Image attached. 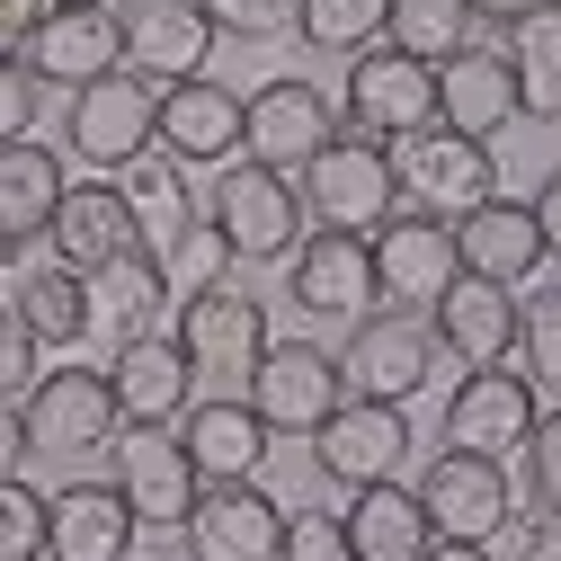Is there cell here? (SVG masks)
Returning <instances> with one entry per match:
<instances>
[{
	"label": "cell",
	"mask_w": 561,
	"mask_h": 561,
	"mask_svg": "<svg viewBox=\"0 0 561 561\" xmlns=\"http://www.w3.org/2000/svg\"><path fill=\"white\" fill-rule=\"evenodd\" d=\"M205 224L224 232L232 259H295L304 241V196L295 170H267V161H224L215 196H205Z\"/></svg>",
	"instance_id": "3957f363"
},
{
	"label": "cell",
	"mask_w": 561,
	"mask_h": 561,
	"mask_svg": "<svg viewBox=\"0 0 561 561\" xmlns=\"http://www.w3.org/2000/svg\"><path fill=\"white\" fill-rule=\"evenodd\" d=\"M144 517L125 508L116 481H62L45 490V561H134Z\"/></svg>",
	"instance_id": "ac0fdd59"
},
{
	"label": "cell",
	"mask_w": 561,
	"mask_h": 561,
	"mask_svg": "<svg viewBox=\"0 0 561 561\" xmlns=\"http://www.w3.org/2000/svg\"><path fill=\"white\" fill-rule=\"evenodd\" d=\"M0 561H45V490L36 481H0Z\"/></svg>",
	"instance_id": "8d00e7d4"
},
{
	"label": "cell",
	"mask_w": 561,
	"mask_h": 561,
	"mask_svg": "<svg viewBox=\"0 0 561 561\" xmlns=\"http://www.w3.org/2000/svg\"><path fill=\"white\" fill-rule=\"evenodd\" d=\"M36 19H45V0H0V54H27Z\"/></svg>",
	"instance_id": "bcb514c9"
},
{
	"label": "cell",
	"mask_w": 561,
	"mask_h": 561,
	"mask_svg": "<svg viewBox=\"0 0 561 561\" xmlns=\"http://www.w3.org/2000/svg\"><path fill=\"white\" fill-rule=\"evenodd\" d=\"M383 45L410 62H446L472 45V10L463 0H383Z\"/></svg>",
	"instance_id": "836d02e7"
},
{
	"label": "cell",
	"mask_w": 561,
	"mask_h": 561,
	"mask_svg": "<svg viewBox=\"0 0 561 561\" xmlns=\"http://www.w3.org/2000/svg\"><path fill=\"white\" fill-rule=\"evenodd\" d=\"M45 241H54V259H62V267H81V276H90V267H107V259H125V250H134V215H125L116 179H81V187H62Z\"/></svg>",
	"instance_id": "f1b7e54d"
},
{
	"label": "cell",
	"mask_w": 561,
	"mask_h": 561,
	"mask_svg": "<svg viewBox=\"0 0 561 561\" xmlns=\"http://www.w3.org/2000/svg\"><path fill=\"white\" fill-rule=\"evenodd\" d=\"M526 205H535V232H543V259H561V170H552V179H543V187H535Z\"/></svg>",
	"instance_id": "7dc6e473"
},
{
	"label": "cell",
	"mask_w": 561,
	"mask_h": 561,
	"mask_svg": "<svg viewBox=\"0 0 561 561\" xmlns=\"http://www.w3.org/2000/svg\"><path fill=\"white\" fill-rule=\"evenodd\" d=\"M179 535H187V561H276L286 508L259 481H205L179 517Z\"/></svg>",
	"instance_id": "7c38bea8"
},
{
	"label": "cell",
	"mask_w": 561,
	"mask_h": 561,
	"mask_svg": "<svg viewBox=\"0 0 561 561\" xmlns=\"http://www.w3.org/2000/svg\"><path fill=\"white\" fill-rule=\"evenodd\" d=\"M152 125H161V90L144 72H99L72 90V116H62V144H72L90 170H125L152 152Z\"/></svg>",
	"instance_id": "8992f818"
},
{
	"label": "cell",
	"mask_w": 561,
	"mask_h": 561,
	"mask_svg": "<svg viewBox=\"0 0 561 561\" xmlns=\"http://www.w3.org/2000/svg\"><path fill=\"white\" fill-rule=\"evenodd\" d=\"M205 19H215V36H276V27H295V0H205Z\"/></svg>",
	"instance_id": "ee69618b"
},
{
	"label": "cell",
	"mask_w": 561,
	"mask_h": 561,
	"mask_svg": "<svg viewBox=\"0 0 561 561\" xmlns=\"http://www.w3.org/2000/svg\"><path fill=\"white\" fill-rule=\"evenodd\" d=\"M27 455H36V437H27V410H19V401H0V481H10Z\"/></svg>",
	"instance_id": "f6af8a7d"
},
{
	"label": "cell",
	"mask_w": 561,
	"mask_h": 561,
	"mask_svg": "<svg viewBox=\"0 0 561 561\" xmlns=\"http://www.w3.org/2000/svg\"><path fill=\"white\" fill-rule=\"evenodd\" d=\"M187 357H196V375L205 366H259V347H267V304L250 295V286H205V295H179V330H170Z\"/></svg>",
	"instance_id": "603a6c76"
},
{
	"label": "cell",
	"mask_w": 561,
	"mask_h": 561,
	"mask_svg": "<svg viewBox=\"0 0 561 561\" xmlns=\"http://www.w3.org/2000/svg\"><path fill=\"white\" fill-rule=\"evenodd\" d=\"M508 81H517V116H552L561 125V10H526L508 27Z\"/></svg>",
	"instance_id": "d6a6232c"
},
{
	"label": "cell",
	"mask_w": 561,
	"mask_h": 561,
	"mask_svg": "<svg viewBox=\"0 0 561 561\" xmlns=\"http://www.w3.org/2000/svg\"><path fill=\"white\" fill-rule=\"evenodd\" d=\"M286 295L304 321H366L383 295H375V250L366 232H304L295 259H286Z\"/></svg>",
	"instance_id": "30bf717a"
},
{
	"label": "cell",
	"mask_w": 561,
	"mask_h": 561,
	"mask_svg": "<svg viewBox=\"0 0 561 561\" xmlns=\"http://www.w3.org/2000/svg\"><path fill=\"white\" fill-rule=\"evenodd\" d=\"M410 490H419V508H428V526H437L446 543H490V535L517 517V481H508L500 455H463V446H446Z\"/></svg>",
	"instance_id": "ba28073f"
},
{
	"label": "cell",
	"mask_w": 561,
	"mask_h": 561,
	"mask_svg": "<svg viewBox=\"0 0 561 561\" xmlns=\"http://www.w3.org/2000/svg\"><path fill=\"white\" fill-rule=\"evenodd\" d=\"M490 543H500V561H561V508H526V517H508Z\"/></svg>",
	"instance_id": "b9f144b4"
},
{
	"label": "cell",
	"mask_w": 561,
	"mask_h": 561,
	"mask_svg": "<svg viewBox=\"0 0 561 561\" xmlns=\"http://www.w3.org/2000/svg\"><path fill=\"white\" fill-rule=\"evenodd\" d=\"M437 357L463 366H508L517 357V286H490V276H455V286L428 304Z\"/></svg>",
	"instance_id": "44dd1931"
},
{
	"label": "cell",
	"mask_w": 561,
	"mask_h": 561,
	"mask_svg": "<svg viewBox=\"0 0 561 561\" xmlns=\"http://www.w3.org/2000/svg\"><path fill=\"white\" fill-rule=\"evenodd\" d=\"M152 152H170L179 170L241 161V90H224V81H170L161 90V125H152Z\"/></svg>",
	"instance_id": "d6986e66"
},
{
	"label": "cell",
	"mask_w": 561,
	"mask_h": 561,
	"mask_svg": "<svg viewBox=\"0 0 561 561\" xmlns=\"http://www.w3.org/2000/svg\"><path fill=\"white\" fill-rule=\"evenodd\" d=\"M107 392H116V419L125 428H170V419H187L196 401V357L179 339H125L116 366H107Z\"/></svg>",
	"instance_id": "ffe728a7"
},
{
	"label": "cell",
	"mask_w": 561,
	"mask_h": 561,
	"mask_svg": "<svg viewBox=\"0 0 561 561\" xmlns=\"http://www.w3.org/2000/svg\"><path fill=\"white\" fill-rule=\"evenodd\" d=\"M366 250H375V295L383 304H437L455 276H463V259H455V224H437V215H383L375 232H366Z\"/></svg>",
	"instance_id": "9a60e30c"
},
{
	"label": "cell",
	"mask_w": 561,
	"mask_h": 561,
	"mask_svg": "<svg viewBox=\"0 0 561 561\" xmlns=\"http://www.w3.org/2000/svg\"><path fill=\"white\" fill-rule=\"evenodd\" d=\"M295 36L312 54H366L383 45V0H295Z\"/></svg>",
	"instance_id": "e575fe53"
},
{
	"label": "cell",
	"mask_w": 561,
	"mask_h": 561,
	"mask_svg": "<svg viewBox=\"0 0 561 561\" xmlns=\"http://www.w3.org/2000/svg\"><path fill=\"white\" fill-rule=\"evenodd\" d=\"M27 72L45 90H81L99 72H125V36H116V10H45L36 36H27Z\"/></svg>",
	"instance_id": "7402d4cb"
},
{
	"label": "cell",
	"mask_w": 561,
	"mask_h": 561,
	"mask_svg": "<svg viewBox=\"0 0 561 561\" xmlns=\"http://www.w3.org/2000/svg\"><path fill=\"white\" fill-rule=\"evenodd\" d=\"M517 347H526V383L561 392V286H543V295L517 304Z\"/></svg>",
	"instance_id": "d590c367"
},
{
	"label": "cell",
	"mask_w": 561,
	"mask_h": 561,
	"mask_svg": "<svg viewBox=\"0 0 561 561\" xmlns=\"http://www.w3.org/2000/svg\"><path fill=\"white\" fill-rule=\"evenodd\" d=\"M116 36H125V72H144L152 90L205 81V54H215L205 0H116Z\"/></svg>",
	"instance_id": "8fae6325"
},
{
	"label": "cell",
	"mask_w": 561,
	"mask_h": 561,
	"mask_svg": "<svg viewBox=\"0 0 561 561\" xmlns=\"http://www.w3.org/2000/svg\"><path fill=\"white\" fill-rule=\"evenodd\" d=\"M419 428L401 419V401H357L347 392L321 428H312V463L339 481V490H366V481H401Z\"/></svg>",
	"instance_id": "9c48e42d"
},
{
	"label": "cell",
	"mask_w": 561,
	"mask_h": 561,
	"mask_svg": "<svg viewBox=\"0 0 561 561\" xmlns=\"http://www.w3.org/2000/svg\"><path fill=\"white\" fill-rule=\"evenodd\" d=\"M62 152L54 144H0V267H19L27 259V241H45V224H54V205H62Z\"/></svg>",
	"instance_id": "484cf974"
},
{
	"label": "cell",
	"mask_w": 561,
	"mask_h": 561,
	"mask_svg": "<svg viewBox=\"0 0 561 561\" xmlns=\"http://www.w3.org/2000/svg\"><path fill=\"white\" fill-rule=\"evenodd\" d=\"M45 10H99V0H45Z\"/></svg>",
	"instance_id": "f907efd6"
},
{
	"label": "cell",
	"mask_w": 561,
	"mask_h": 561,
	"mask_svg": "<svg viewBox=\"0 0 561 561\" xmlns=\"http://www.w3.org/2000/svg\"><path fill=\"white\" fill-rule=\"evenodd\" d=\"M455 259L463 276H490V286H526L543 267V232L526 196H481L472 215H455Z\"/></svg>",
	"instance_id": "cb8c5ba5"
},
{
	"label": "cell",
	"mask_w": 561,
	"mask_h": 561,
	"mask_svg": "<svg viewBox=\"0 0 561 561\" xmlns=\"http://www.w3.org/2000/svg\"><path fill=\"white\" fill-rule=\"evenodd\" d=\"M339 375H347V392H357V401H410L419 383L437 375V330H428V312L375 304L366 321H347Z\"/></svg>",
	"instance_id": "277c9868"
},
{
	"label": "cell",
	"mask_w": 561,
	"mask_h": 561,
	"mask_svg": "<svg viewBox=\"0 0 561 561\" xmlns=\"http://www.w3.org/2000/svg\"><path fill=\"white\" fill-rule=\"evenodd\" d=\"M295 196H304V215L330 224V232H375L383 215H401L392 144H375V134H357V125H339L330 144L295 170Z\"/></svg>",
	"instance_id": "6da1fadb"
},
{
	"label": "cell",
	"mask_w": 561,
	"mask_h": 561,
	"mask_svg": "<svg viewBox=\"0 0 561 561\" xmlns=\"http://www.w3.org/2000/svg\"><path fill=\"white\" fill-rule=\"evenodd\" d=\"M419 561H500V552H490V543H446V535H437Z\"/></svg>",
	"instance_id": "681fc988"
},
{
	"label": "cell",
	"mask_w": 561,
	"mask_h": 561,
	"mask_svg": "<svg viewBox=\"0 0 561 561\" xmlns=\"http://www.w3.org/2000/svg\"><path fill=\"white\" fill-rule=\"evenodd\" d=\"M552 10H561V0H552Z\"/></svg>",
	"instance_id": "816d5d0a"
},
{
	"label": "cell",
	"mask_w": 561,
	"mask_h": 561,
	"mask_svg": "<svg viewBox=\"0 0 561 561\" xmlns=\"http://www.w3.org/2000/svg\"><path fill=\"white\" fill-rule=\"evenodd\" d=\"M224 267H232L224 232H215V224H196V232L161 259V286H170V295H205V286H224Z\"/></svg>",
	"instance_id": "74e56055"
},
{
	"label": "cell",
	"mask_w": 561,
	"mask_h": 561,
	"mask_svg": "<svg viewBox=\"0 0 561 561\" xmlns=\"http://www.w3.org/2000/svg\"><path fill=\"white\" fill-rule=\"evenodd\" d=\"M116 196H125V215H134V250H144L152 267L205 224V205H196V187H187V170H179L170 152L125 161V170H116Z\"/></svg>",
	"instance_id": "d4e9b609"
},
{
	"label": "cell",
	"mask_w": 561,
	"mask_h": 561,
	"mask_svg": "<svg viewBox=\"0 0 561 561\" xmlns=\"http://www.w3.org/2000/svg\"><path fill=\"white\" fill-rule=\"evenodd\" d=\"M463 10H472V19H500V27H517L526 10H543V0H463Z\"/></svg>",
	"instance_id": "c3c4849f"
},
{
	"label": "cell",
	"mask_w": 561,
	"mask_h": 561,
	"mask_svg": "<svg viewBox=\"0 0 561 561\" xmlns=\"http://www.w3.org/2000/svg\"><path fill=\"white\" fill-rule=\"evenodd\" d=\"M116 428H125V419H116V392H107L99 366H54V375L27 383V437L45 455H90Z\"/></svg>",
	"instance_id": "e0dca14e"
},
{
	"label": "cell",
	"mask_w": 561,
	"mask_h": 561,
	"mask_svg": "<svg viewBox=\"0 0 561 561\" xmlns=\"http://www.w3.org/2000/svg\"><path fill=\"white\" fill-rule=\"evenodd\" d=\"M45 107V81L27 72V54H0V144H27Z\"/></svg>",
	"instance_id": "ab89813d"
},
{
	"label": "cell",
	"mask_w": 561,
	"mask_h": 561,
	"mask_svg": "<svg viewBox=\"0 0 561 561\" xmlns=\"http://www.w3.org/2000/svg\"><path fill=\"white\" fill-rule=\"evenodd\" d=\"M107 481L125 490V508L144 517V526H179L187 500H196V463L179 446V428H116L107 437Z\"/></svg>",
	"instance_id": "2e32d148"
},
{
	"label": "cell",
	"mask_w": 561,
	"mask_h": 561,
	"mask_svg": "<svg viewBox=\"0 0 561 561\" xmlns=\"http://www.w3.org/2000/svg\"><path fill=\"white\" fill-rule=\"evenodd\" d=\"M339 125L375 134V144H401V134L437 125V62H410V54H392V45H366L357 62H347Z\"/></svg>",
	"instance_id": "52a82bcc"
},
{
	"label": "cell",
	"mask_w": 561,
	"mask_h": 561,
	"mask_svg": "<svg viewBox=\"0 0 561 561\" xmlns=\"http://www.w3.org/2000/svg\"><path fill=\"white\" fill-rule=\"evenodd\" d=\"M535 383L517 375V366H463V383L446 392V446H463V455H517L526 446V428H535Z\"/></svg>",
	"instance_id": "5bb4252c"
},
{
	"label": "cell",
	"mask_w": 561,
	"mask_h": 561,
	"mask_svg": "<svg viewBox=\"0 0 561 561\" xmlns=\"http://www.w3.org/2000/svg\"><path fill=\"white\" fill-rule=\"evenodd\" d=\"M526 490H535V508H561V410H535V428H526Z\"/></svg>",
	"instance_id": "60d3db41"
},
{
	"label": "cell",
	"mask_w": 561,
	"mask_h": 561,
	"mask_svg": "<svg viewBox=\"0 0 561 561\" xmlns=\"http://www.w3.org/2000/svg\"><path fill=\"white\" fill-rule=\"evenodd\" d=\"M10 312L36 330V347H72V339H90V276L81 267H27L19 276V295H10Z\"/></svg>",
	"instance_id": "1f68e13d"
},
{
	"label": "cell",
	"mask_w": 561,
	"mask_h": 561,
	"mask_svg": "<svg viewBox=\"0 0 561 561\" xmlns=\"http://www.w3.org/2000/svg\"><path fill=\"white\" fill-rule=\"evenodd\" d=\"M161 304H170V286H161V267H152L144 250L90 267V339H107V347L144 339V330L161 321Z\"/></svg>",
	"instance_id": "4dcf8cb0"
},
{
	"label": "cell",
	"mask_w": 561,
	"mask_h": 561,
	"mask_svg": "<svg viewBox=\"0 0 561 561\" xmlns=\"http://www.w3.org/2000/svg\"><path fill=\"white\" fill-rule=\"evenodd\" d=\"M179 446H187L196 481H259V463H267L276 437H267V419L250 401H187Z\"/></svg>",
	"instance_id": "83f0119b"
},
{
	"label": "cell",
	"mask_w": 561,
	"mask_h": 561,
	"mask_svg": "<svg viewBox=\"0 0 561 561\" xmlns=\"http://www.w3.org/2000/svg\"><path fill=\"white\" fill-rule=\"evenodd\" d=\"M36 357H45V347H36V330H27L10 304H0V401H27V383H36Z\"/></svg>",
	"instance_id": "7bdbcfd3"
},
{
	"label": "cell",
	"mask_w": 561,
	"mask_h": 561,
	"mask_svg": "<svg viewBox=\"0 0 561 561\" xmlns=\"http://www.w3.org/2000/svg\"><path fill=\"white\" fill-rule=\"evenodd\" d=\"M392 187H401L410 215L455 224L481 196H500V161H490V144H472V134H455V125H419V134L392 144Z\"/></svg>",
	"instance_id": "7a4b0ae2"
},
{
	"label": "cell",
	"mask_w": 561,
	"mask_h": 561,
	"mask_svg": "<svg viewBox=\"0 0 561 561\" xmlns=\"http://www.w3.org/2000/svg\"><path fill=\"white\" fill-rule=\"evenodd\" d=\"M437 125L472 134V144H490L500 125H517V81H508V54L490 45H463L437 62Z\"/></svg>",
	"instance_id": "4316f807"
},
{
	"label": "cell",
	"mask_w": 561,
	"mask_h": 561,
	"mask_svg": "<svg viewBox=\"0 0 561 561\" xmlns=\"http://www.w3.org/2000/svg\"><path fill=\"white\" fill-rule=\"evenodd\" d=\"M276 561H357V552H347V526H339L330 508H286Z\"/></svg>",
	"instance_id": "f35d334b"
},
{
	"label": "cell",
	"mask_w": 561,
	"mask_h": 561,
	"mask_svg": "<svg viewBox=\"0 0 561 561\" xmlns=\"http://www.w3.org/2000/svg\"><path fill=\"white\" fill-rule=\"evenodd\" d=\"M330 134H339V107H330V90H312V81H267V90L241 99V161L304 170Z\"/></svg>",
	"instance_id": "4fadbf2b"
},
{
	"label": "cell",
	"mask_w": 561,
	"mask_h": 561,
	"mask_svg": "<svg viewBox=\"0 0 561 561\" xmlns=\"http://www.w3.org/2000/svg\"><path fill=\"white\" fill-rule=\"evenodd\" d=\"M241 401L267 419V437H312L321 419L347 401V375H339V357L321 339H267Z\"/></svg>",
	"instance_id": "5b68a950"
},
{
	"label": "cell",
	"mask_w": 561,
	"mask_h": 561,
	"mask_svg": "<svg viewBox=\"0 0 561 561\" xmlns=\"http://www.w3.org/2000/svg\"><path fill=\"white\" fill-rule=\"evenodd\" d=\"M339 526H347V552H357V561H419V552L437 543L419 490H401V481H366L357 500H347Z\"/></svg>",
	"instance_id": "f546056e"
}]
</instances>
